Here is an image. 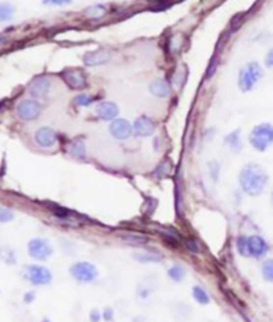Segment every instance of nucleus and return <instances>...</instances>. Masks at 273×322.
<instances>
[{
    "label": "nucleus",
    "instance_id": "36",
    "mask_svg": "<svg viewBox=\"0 0 273 322\" xmlns=\"http://www.w3.org/2000/svg\"><path fill=\"white\" fill-rule=\"evenodd\" d=\"M5 42H7V37L4 35H0V46H3Z\"/></svg>",
    "mask_w": 273,
    "mask_h": 322
},
{
    "label": "nucleus",
    "instance_id": "12",
    "mask_svg": "<svg viewBox=\"0 0 273 322\" xmlns=\"http://www.w3.org/2000/svg\"><path fill=\"white\" fill-rule=\"evenodd\" d=\"M33 140L40 148H52L57 143V134L51 127H40L33 134Z\"/></svg>",
    "mask_w": 273,
    "mask_h": 322
},
{
    "label": "nucleus",
    "instance_id": "16",
    "mask_svg": "<svg viewBox=\"0 0 273 322\" xmlns=\"http://www.w3.org/2000/svg\"><path fill=\"white\" fill-rule=\"evenodd\" d=\"M148 89L151 95L155 97H159V99H167V97L171 96L172 88L171 84L168 83L165 79L158 78L152 80L148 85Z\"/></svg>",
    "mask_w": 273,
    "mask_h": 322
},
{
    "label": "nucleus",
    "instance_id": "31",
    "mask_svg": "<svg viewBox=\"0 0 273 322\" xmlns=\"http://www.w3.org/2000/svg\"><path fill=\"white\" fill-rule=\"evenodd\" d=\"M185 248H187V250L192 252V253H199L200 252L199 245L196 244L193 240H187V242H185Z\"/></svg>",
    "mask_w": 273,
    "mask_h": 322
},
{
    "label": "nucleus",
    "instance_id": "26",
    "mask_svg": "<svg viewBox=\"0 0 273 322\" xmlns=\"http://www.w3.org/2000/svg\"><path fill=\"white\" fill-rule=\"evenodd\" d=\"M104 14H106V8H104V5H100V4L88 7L87 11H84V15L88 16L89 19H99L102 18Z\"/></svg>",
    "mask_w": 273,
    "mask_h": 322
},
{
    "label": "nucleus",
    "instance_id": "6",
    "mask_svg": "<svg viewBox=\"0 0 273 322\" xmlns=\"http://www.w3.org/2000/svg\"><path fill=\"white\" fill-rule=\"evenodd\" d=\"M43 107L36 99H24L16 107V115L23 121H33L42 115Z\"/></svg>",
    "mask_w": 273,
    "mask_h": 322
},
{
    "label": "nucleus",
    "instance_id": "13",
    "mask_svg": "<svg viewBox=\"0 0 273 322\" xmlns=\"http://www.w3.org/2000/svg\"><path fill=\"white\" fill-rule=\"evenodd\" d=\"M109 60H111V52L108 50L89 51L83 55V63L87 67H99V65L107 64Z\"/></svg>",
    "mask_w": 273,
    "mask_h": 322
},
{
    "label": "nucleus",
    "instance_id": "37",
    "mask_svg": "<svg viewBox=\"0 0 273 322\" xmlns=\"http://www.w3.org/2000/svg\"><path fill=\"white\" fill-rule=\"evenodd\" d=\"M271 203H272V207H273V189L272 192H271Z\"/></svg>",
    "mask_w": 273,
    "mask_h": 322
},
{
    "label": "nucleus",
    "instance_id": "1",
    "mask_svg": "<svg viewBox=\"0 0 273 322\" xmlns=\"http://www.w3.org/2000/svg\"><path fill=\"white\" fill-rule=\"evenodd\" d=\"M268 173L257 162H249L241 168L239 173V184L241 190L250 197H257L268 185Z\"/></svg>",
    "mask_w": 273,
    "mask_h": 322
},
{
    "label": "nucleus",
    "instance_id": "18",
    "mask_svg": "<svg viewBox=\"0 0 273 322\" xmlns=\"http://www.w3.org/2000/svg\"><path fill=\"white\" fill-rule=\"evenodd\" d=\"M67 153L70 155L71 157L74 159H78V160H83L87 156V147H85V143L80 138H76V140H72L68 145H67Z\"/></svg>",
    "mask_w": 273,
    "mask_h": 322
},
{
    "label": "nucleus",
    "instance_id": "25",
    "mask_svg": "<svg viewBox=\"0 0 273 322\" xmlns=\"http://www.w3.org/2000/svg\"><path fill=\"white\" fill-rule=\"evenodd\" d=\"M93 100H95V97L88 95V93H79V95H76V96L74 97L72 103H74L76 107H80V108H87V107L92 104Z\"/></svg>",
    "mask_w": 273,
    "mask_h": 322
},
{
    "label": "nucleus",
    "instance_id": "14",
    "mask_svg": "<svg viewBox=\"0 0 273 322\" xmlns=\"http://www.w3.org/2000/svg\"><path fill=\"white\" fill-rule=\"evenodd\" d=\"M97 117L103 121H113L119 116V107L113 102H100L97 103L95 108Z\"/></svg>",
    "mask_w": 273,
    "mask_h": 322
},
{
    "label": "nucleus",
    "instance_id": "24",
    "mask_svg": "<svg viewBox=\"0 0 273 322\" xmlns=\"http://www.w3.org/2000/svg\"><path fill=\"white\" fill-rule=\"evenodd\" d=\"M261 276L267 282L273 284V258H267L261 264Z\"/></svg>",
    "mask_w": 273,
    "mask_h": 322
},
{
    "label": "nucleus",
    "instance_id": "35",
    "mask_svg": "<svg viewBox=\"0 0 273 322\" xmlns=\"http://www.w3.org/2000/svg\"><path fill=\"white\" fill-rule=\"evenodd\" d=\"M33 299H35V293H33V292H31V293H27V295H26V297H24V301H26L27 304L32 302Z\"/></svg>",
    "mask_w": 273,
    "mask_h": 322
},
{
    "label": "nucleus",
    "instance_id": "27",
    "mask_svg": "<svg viewBox=\"0 0 273 322\" xmlns=\"http://www.w3.org/2000/svg\"><path fill=\"white\" fill-rule=\"evenodd\" d=\"M123 241H125L127 244L134 245V246H140V245L147 244V242H148V239L139 235H127L123 237Z\"/></svg>",
    "mask_w": 273,
    "mask_h": 322
},
{
    "label": "nucleus",
    "instance_id": "28",
    "mask_svg": "<svg viewBox=\"0 0 273 322\" xmlns=\"http://www.w3.org/2000/svg\"><path fill=\"white\" fill-rule=\"evenodd\" d=\"M74 0H42V4L47 7H64L72 4Z\"/></svg>",
    "mask_w": 273,
    "mask_h": 322
},
{
    "label": "nucleus",
    "instance_id": "38",
    "mask_svg": "<svg viewBox=\"0 0 273 322\" xmlns=\"http://www.w3.org/2000/svg\"><path fill=\"white\" fill-rule=\"evenodd\" d=\"M43 322H51V321H50L48 318H44V320H43Z\"/></svg>",
    "mask_w": 273,
    "mask_h": 322
},
{
    "label": "nucleus",
    "instance_id": "19",
    "mask_svg": "<svg viewBox=\"0 0 273 322\" xmlns=\"http://www.w3.org/2000/svg\"><path fill=\"white\" fill-rule=\"evenodd\" d=\"M135 261L140 264H156L160 263L163 260V254L155 250H141V252H135L134 254Z\"/></svg>",
    "mask_w": 273,
    "mask_h": 322
},
{
    "label": "nucleus",
    "instance_id": "15",
    "mask_svg": "<svg viewBox=\"0 0 273 322\" xmlns=\"http://www.w3.org/2000/svg\"><path fill=\"white\" fill-rule=\"evenodd\" d=\"M249 239V252L250 257H255L256 260H261L265 257V254L268 253L269 246L261 236H250Z\"/></svg>",
    "mask_w": 273,
    "mask_h": 322
},
{
    "label": "nucleus",
    "instance_id": "10",
    "mask_svg": "<svg viewBox=\"0 0 273 322\" xmlns=\"http://www.w3.org/2000/svg\"><path fill=\"white\" fill-rule=\"evenodd\" d=\"M52 83L47 76H37L28 85V93L32 99H43L51 92Z\"/></svg>",
    "mask_w": 273,
    "mask_h": 322
},
{
    "label": "nucleus",
    "instance_id": "23",
    "mask_svg": "<svg viewBox=\"0 0 273 322\" xmlns=\"http://www.w3.org/2000/svg\"><path fill=\"white\" fill-rule=\"evenodd\" d=\"M236 249L241 257H250L249 239L246 236H240L236 240Z\"/></svg>",
    "mask_w": 273,
    "mask_h": 322
},
{
    "label": "nucleus",
    "instance_id": "7",
    "mask_svg": "<svg viewBox=\"0 0 273 322\" xmlns=\"http://www.w3.org/2000/svg\"><path fill=\"white\" fill-rule=\"evenodd\" d=\"M54 248L46 239H32L28 242V254L35 260H47L52 256Z\"/></svg>",
    "mask_w": 273,
    "mask_h": 322
},
{
    "label": "nucleus",
    "instance_id": "30",
    "mask_svg": "<svg viewBox=\"0 0 273 322\" xmlns=\"http://www.w3.org/2000/svg\"><path fill=\"white\" fill-rule=\"evenodd\" d=\"M209 175L213 179V181H218V175H220V165L218 161H212L209 162Z\"/></svg>",
    "mask_w": 273,
    "mask_h": 322
},
{
    "label": "nucleus",
    "instance_id": "34",
    "mask_svg": "<svg viewBox=\"0 0 273 322\" xmlns=\"http://www.w3.org/2000/svg\"><path fill=\"white\" fill-rule=\"evenodd\" d=\"M103 320L106 322H111L113 320V310L112 308H106L104 309V312H103Z\"/></svg>",
    "mask_w": 273,
    "mask_h": 322
},
{
    "label": "nucleus",
    "instance_id": "21",
    "mask_svg": "<svg viewBox=\"0 0 273 322\" xmlns=\"http://www.w3.org/2000/svg\"><path fill=\"white\" fill-rule=\"evenodd\" d=\"M192 295H193L194 301L200 305H208L211 302V297L207 293V290L200 285H194L192 288Z\"/></svg>",
    "mask_w": 273,
    "mask_h": 322
},
{
    "label": "nucleus",
    "instance_id": "4",
    "mask_svg": "<svg viewBox=\"0 0 273 322\" xmlns=\"http://www.w3.org/2000/svg\"><path fill=\"white\" fill-rule=\"evenodd\" d=\"M70 273L71 276L80 284H89V282L96 280L99 276L96 267L93 264L87 263V261H79V263L72 264L70 268Z\"/></svg>",
    "mask_w": 273,
    "mask_h": 322
},
{
    "label": "nucleus",
    "instance_id": "22",
    "mask_svg": "<svg viewBox=\"0 0 273 322\" xmlns=\"http://www.w3.org/2000/svg\"><path fill=\"white\" fill-rule=\"evenodd\" d=\"M167 274L172 281L181 282V281H184L185 276H187V271H185V269L181 265H173V267L168 269Z\"/></svg>",
    "mask_w": 273,
    "mask_h": 322
},
{
    "label": "nucleus",
    "instance_id": "3",
    "mask_svg": "<svg viewBox=\"0 0 273 322\" xmlns=\"http://www.w3.org/2000/svg\"><path fill=\"white\" fill-rule=\"evenodd\" d=\"M249 144L257 152H265L273 145V124L261 123L252 128L249 134Z\"/></svg>",
    "mask_w": 273,
    "mask_h": 322
},
{
    "label": "nucleus",
    "instance_id": "32",
    "mask_svg": "<svg viewBox=\"0 0 273 322\" xmlns=\"http://www.w3.org/2000/svg\"><path fill=\"white\" fill-rule=\"evenodd\" d=\"M264 64L268 69H273V47L268 52H267V55H265V59H264Z\"/></svg>",
    "mask_w": 273,
    "mask_h": 322
},
{
    "label": "nucleus",
    "instance_id": "29",
    "mask_svg": "<svg viewBox=\"0 0 273 322\" xmlns=\"http://www.w3.org/2000/svg\"><path fill=\"white\" fill-rule=\"evenodd\" d=\"M14 212L5 207H0V222H9L14 220Z\"/></svg>",
    "mask_w": 273,
    "mask_h": 322
},
{
    "label": "nucleus",
    "instance_id": "9",
    "mask_svg": "<svg viewBox=\"0 0 273 322\" xmlns=\"http://www.w3.org/2000/svg\"><path fill=\"white\" fill-rule=\"evenodd\" d=\"M134 134L139 137H149L156 132V123L148 115H140L134 121Z\"/></svg>",
    "mask_w": 273,
    "mask_h": 322
},
{
    "label": "nucleus",
    "instance_id": "17",
    "mask_svg": "<svg viewBox=\"0 0 273 322\" xmlns=\"http://www.w3.org/2000/svg\"><path fill=\"white\" fill-rule=\"evenodd\" d=\"M224 143L228 147V149L231 151L232 153H237L241 152L243 149V141H241V131L240 129H235L224 137Z\"/></svg>",
    "mask_w": 273,
    "mask_h": 322
},
{
    "label": "nucleus",
    "instance_id": "20",
    "mask_svg": "<svg viewBox=\"0 0 273 322\" xmlns=\"http://www.w3.org/2000/svg\"><path fill=\"white\" fill-rule=\"evenodd\" d=\"M15 14H16V8L12 3H8V1L0 3V23L11 22Z\"/></svg>",
    "mask_w": 273,
    "mask_h": 322
},
{
    "label": "nucleus",
    "instance_id": "8",
    "mask_svg": "<svg viewBox=\"0 0 273 322\" xmlns=\"http://www.w3.org/2000/svg\"><path fill=\"white\" fill-rule=\"evenodd\" d=\"M109 134L115 140L124 141L134 134V127L128 120L115 119L109 124Z\"/></svg>",
    "mask_w": 273,
    "mask_h": 322
},
{
    "label": "nucleus",
    "instance_id": "11",
    "mask_svg": "<svg viewBox=\"0 0 273 322\" xmlns=\"http://www.w3.org/2000/svg\"><path fill=\"white\" fill-rule=\"evenodd\" d=\"M61 79L74 91H83L87 88V78L79 69H65L61 72Z\"/></svg>",
    "mask_w": 273,
    "mask_h": 322
},
{
    "label": "nucleus",
    "instance_id": "2",
    "mask_svg": "<svg viewBox=\"0 0 273 322\" xmlns=\"http://www.w3.org/2000/svg\"><path fill=\"white\" fill-rule=\"evenodd\" d=\"M264 78V68L257 61H248L239 71L237 75V85L243 93L252 92L260 80Z\"/></svg>",
    "mask_w": 273,
    "mask_h": 322
},
{
    "label": "nucleus",
    "instance_id": "33",
    "mask_svg": "<svg viewBox=\"0 0 273 322\" xmlns=\"http://www.w3.org/2000/svg\"><path fill=\"white\" fill-rule=\"evenodd\" d=\"M102 313L97 310V309H93V310H91V313H89V321L91 322H100L102 321Z\"/></svg>",
    "mask_w": 273,
    "mask_h": 322
},
{
    "label": "nucleus",
    "instance_id": "5",
    "mask_svg": "<svg viewBox=\"0 0 273 322\" xmlns=\"http://www.w3.org/2000/svg\"><path fill=\"white\" fill-rule=\"evenodd\" d=\"M24 276L32 285L46 286L52 282L51 270L42 265H28L24 268Z\"/></svg>",
    "mask_w": 273,
    "mask_h": 322
}]
</instances>
